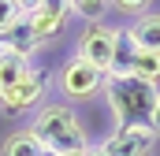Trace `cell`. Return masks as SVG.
<instances>
[{
  "instance_id": "7",
  "label": "cell",
  "mask_w": 160,
  "mask_h": 156,
  "mask_svg": "<svg viewBox=\"0 0 160 156\" xmlns=\"http://www.w3.org/2000/svg\"><path fill=\"white\" fill-rule=\"evenodd\" d=\"M127 30H130V37H134L138 48H153V52H160V11H145V15L130 19Z\"/></svg>"
},
{
  "instance_id": "20",
  "label": "cell",
  "mask_w": 160,
  "mask_h": 156,
  "mask_svg": "<svg viewBox=\"0 0 160 156\" xmlns=\"http://www.w3.org/2000/svg\"><path fill=\"white\" fill-rule=\"evenodd\" d=\"M4 52H8V45H4V34H0V56H4Z\"/></svg>"
},
{
  "instance_id": "21",
  "label": "cell",
  "mask_w": 160,
  "mask_h": 156,
  "mask_svg": "<svg viewBox=\"0 0 160 156\" xmlns=\"http://www.w3.org/2000/svg\"><path fill=\"white\" fill-rule=\"evenodd\" d=\"M71 156H86V153H71Z\"/></svg>"
},
{
  "instance_id": "1",
  "label": "cell",
  "mask_w": 160,
  "mask_h": 156,
  "mask_svg": "<svg viewBox=\"0 0 160 156\" xmlns=\"http://www.w3.org/2000/svg\"><path fill=\"white\" fill-rule=\"evenodd\" d=\"M30 130L38 134L45 153H52V156H71V153H86L89 149L82 119L75 115V108H67L60 100H45L34 112V119H30Z\"/></svg>"
},
{
  "instance_id": "10",
  "label": "cell",
  "mask_w": 160,
  "mask_h": 156,
  "mask_svg": "<svg viewBox=\"0 0 160 156\" xmlns=\"http://www.w3.org/2000/svg\"><path fill=\"white\" fill-rule=\"evenodd\" d=\"M134 60H138V45H134V37H130V30L127 26H119V37H116V56H112V71L108 75H134Z\"/></svg>"
},
{
  "instance_id": "8",
  "label": "cell",
  "mask_w": 160,
  "mask_h": 156,
  "mask_svg": "<svg viewBox=\"0 0 160 156\" xmlns=\"http://www.w3.org/2000/svg\"><path fill=\"white\" fill-rule=\"evenodd\" d=\"M4 45H8V52H19V56H34V52L41 48V41H38V34H34V26H30L26 15L4 34Z\"/></svg>"
},
{
  "instance_id": "14",
  "label": "cell",
  "mask_w": 160,
  "mask_h": 156,
  "mask_svg": "<svg viewBox=\"0 0 160 156\" xmlns=\"http://www.w3.org/2000/svg\"><path fill=\"white\" fill-rule=\"evenodd\" d=\"M134 75L145 78V82H157V85H160V52H153V48H138Z\"/></svg>"
},
{
  "instance_id": "17",
  "label": "cell",
  "mask_w": 160,
  "mask_h": 156,
  "mask_svg": "<svg viewBox=\"0 0 160 156\" xmlns=\"http://www.w3.org/2000/svg\"><path fill=\"white\" fill-rule=\"evenodd\" d=\"M149 126L157 130V138H160V97H157V108H153V115H149Z\"/></svg>"
},
{
  "instance_id": "16",
  "label": "cell",
  "mask_w": 160,
  "mask_h": 156,
  "mask_svg": "<svg viewBox=\"0 0 160 156\" xmlns=\"http://www.w3.org/2000/svg\"><path fill=\"white\" fill-rule=\"evenodd\" d=\"M112 7L119 15H127V19H138V15H145L153 7V0H112Z\"/></svg>"
},
{
  "instance_id": "5",
  "label": "cell",
  "mask_w": 160,
  "mask_h": 156,
  "mask_svg": "<svg viewBox=\"0 0 160 156\" xmlns=\"http://www.w3.org/2000/svg\"><path fill=\"white\" fill-rule=\"evenodd\" d=\"M157 141L160 138L149 123H123L101 141V153L104 156H153Z\"/></svg>"
},
{
  "instance_id": "3",
  "label": "cell",
  "mask_w": 160,
  "mask_h": 156,
  "mask_svg": "<svg viewBox=\"0 0 160 156\" xmlns=\"http://www.w3.org/2000/svg\"><path fill=\"white\" fill-rule=\"evenodd\" d=\"M104 82H108V75L101 67L86 63L82 56H71L56 71V89H60L63 100H93V97L104 93Z\"/></svg>"
},
{
  "instance_id": "2",
  "label": "cell",
  "mask_w": 160,
  "mask_h": 156,
  "mask_svg": "<svg viewBox=\"0 0 160 156\" xmlns=\"http://www.w3.org/2000/svg\"><path fill=\"white\" fill-rule=\"evenodd\" d=\"M157 97H160V85L157 82H145L138 75H108L104 82V104L116 119V126L123 123H149L153 108H157Z\"/></svg>"
},
{
  "instance_id": "9",
  "label": "cell",
  "mask_w": 160,
  "mask_h": 156,
  "mask_svg": "<svg viewBox=\"0 0 160 156\" xmlns=\"http://www.w3.org/2000/svg\"><path fill=\"white\" fill-rule=\"evenodd\" d=\"M0 156H45V145L38 141V134H34L30 126H22V130H11V134L4 138Z\"/></svg>"
},
{
  "instance_id": "12",
  "label": "cell",
  "mask_w": 160,
  "mask_h": 156,
  "mask_svg": "<svg viewBox=\"0 0 160 156\" xmlns=\"http://www.w3.org/2000/svg\"><path fill=\"white\" fill-rule=\"evenodd\" d=\"M30 71V56H19V52H4L0 56V89L15 85L19 78Z\"/></svg>"
},
{
  "instance_id": "18",
  "label": "cell",
  "mask_w": 160,
  "mask_h": 156,
  "mask_svg": "<svg viewBox=\"0 0 160 156\" xmlns=\"http://www.w3.org/2000/svg\"><path fill=\"white\" fill-rule=\"evenodd\" d=\"M41 0H19V7H22V11H26V15H30V11H34V7H38Z\"/></svg>"
},
{
  "instance_id": "6",
  "label": "cell",
  "mask_w": 160,
  "mask_h": 156,
  "mask_svg": "<svg viewBox=\"0 0 160 156\" xmlns=\"http://www.w3.org/2000/svg\"><path fill=\"white\" fill-rule=\"evenodd\" d=\"M116 37H119V26H108V22H86V30H82L78 37V52L86 63H93V67H101L104 75L112 71V56H116Z\"/></svg>"
},
{
  "instance_id": "13",
  "label": "cell",
  "mask_w": 160,
  "mask_h": 156,
  "mask_svg": "<svg viewBox=\"0 0 160 156\" xmlns=\"http://www.w3.org/2000/svg\"><path fill=\"white\" fill-rule=\"evenodd\" d=\"M108 11H112V0H71V15L86 22H104Z\"/></svg>"
},
{
  "instance_id": "22",
  "label": "cell",
  "mask_w": 160,
  "mask_h": 156,
  "mask_svg": "<svg viewBox=\"0 0 160 156\" xmlns=\"http://www.w3.org/2000/svg\"><path fill=\"white\" fill-rule=\"evenodd\" d=\"M45 156H52V153H45Z\"/></svg>"
},
{
  "instance_id": "19",
  "label": "cell",
  "mask_w": 160,
  "mask_h": 156,
  "mask_svg": "<svg viewBox=\"0 0 160 156\" xmlns=\"http://www.w3.org/2000/svg\"><path fill=\"white\" fill-rule=\"evenodd\" d=\"M86 156H104V153H101V145H97V149L89 145V149H86Z\"/></svg>"
},
{
  "instance_id": "15",
  "label": "cell",
  "mask_w": 160,
  "mask_h": 156,
  "mask_svg": "<svg viewBox=\"0 0 160 156\" xmlns=\"http://www.w3.org/2000/svg\"><path fill=\"white\" fill-rule=\"evenodd\" d=\"M22 15H26V11L19 7V0H0V34H8Z\"/></svg>"
},
{
  "instance_id": "11",
  "label": "cell",
  "mask_w": 160,
  "mask_h": 156,
  "mask_svg": "<svg viewBox=\"0 0 160 156\" xmlns=\"http://www.w3.org/2000/svg\"><path fill=\"white\" fill-rule=\"evenodd\" d=\"M26 19H30V26H34V34H38L41 45H45V41H52L60 30H63V22H67V15H60V11H48V7H34Z\"/></svg>"
},
{
  "instance_id": "4",
  "label": "cell",
  "mask_w": 160,
  "mask_h": 156,
  "mask_svg": "<svg viewBox=\"0 0 160 156\" xmlns=\"http://www.w3.org/2000/svg\"><path fill=\"white\" fill-rule=\"evenodd\" d=\"M45 100H48V78H45V71H38V67H30L15 85L0 89V112H4V115L38 112Z\"/></svg>"
}]
</instances>
